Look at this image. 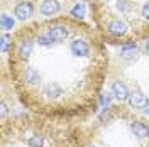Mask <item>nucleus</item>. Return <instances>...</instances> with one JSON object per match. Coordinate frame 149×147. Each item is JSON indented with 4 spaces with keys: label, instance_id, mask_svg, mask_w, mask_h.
I'll return each mask as SVG.
<instances>
[{
    "label": "nucleus",
    "instance_id": "obj_1",
    "mask_svg": "<svg viewBox=\"0 0 149 147\" xmlns=\"http://www.w3.org/2000/svg\"><path fill=\"white\" fill-rule=\"evenodd\" d=\"M32 12H34V7H32L31 2H20V3L15 5V9H14L15 17L20 19V20H27L32 15Z\"/></svg>",
    "mask_w": 149,
    "mask_h": 147
},
{
    "label": "nucleus",
    "instance_id": "obj_19",
    "mask_svg": "<svg viewBox=\"0 0 149 147\" xmlns=\"http://www.w3.org/2000/svg\"><path fill=\"white\" fill-rule=\"evenodd\" d=\"M142 17L149 19V2H146V3H144V7H142Z\"/></svg>",
    "mask_w": 149,
    "mask_h": 147
},
{
    "label": "nucleus",
    "instance_id": "obj_4",
    "mask_svg": "<svg viewBox=\"0 0 149 147\" xmlns=\"http://www.w3.org/2000/svg\"><path fill=\"white\" fill-rule=\"evenodd\" d=\"M59 9H61V3L58 0H44L41 5V14L42 15H53V14H58Z\"/></svg>",
    "mask_w": 149,
    "mask_h": 147
},
{
    "label": "nucleus",
    "instance_id": "obj_8",
    "mask_svg": "<svg viewBox=\"0 0 149 147\" xmlns=\"http://www.w3.org/2000/svg\"><path fill=\"white\" fill-rule=\"evenodd\" d=\"M130 129H132V132H134V135H137L139 139H144V137L149 135L148 125H144L142 122H132V123H130Z\"/></svg>",
    "mask_w": 149,
    "mask_h": 147
},
{
    "label": "nucleus",
    "instance_id": "obj_15",
    "mask_svg": "<svg viewBox=\"0 0 149 147\" xmlns=\"http://www.w3.org/2000/svg\"><path fill=\"white\" fill-rule=\"evenodd\" d=\"M27 144H29V147H42L44 139H42V135H32L27 140Z\"/></svg>",
    "mask_w": 149,
    "mask_h": 147
},
{
    "label": "nucleus",
    "instance_id": "obj_22",
    "mask_svg": "<svg viewBox=\"0 0 149 147\" xmlns=\"http://www.w3.org/2000/svg\"><path fill=\"white\" fill-rule=\"evenodd\" d=\"M146 49L149 51V39H148V42H146Z\"/></svg>",
    "mask_w": 149,
    "mask_h": 147
},
{
    "label": "nucleus",
    "instance_id": "obj_18",
    "mask_svg": "<svg viewBox=\"0 0 149 147\" xmlns=\"http://www.w3.org/2000/svg\"><path fill=\"white\" fill-rule=\"evenodd\" d=\"M37 42H39L41 46H49V44L53 42V39H51L49 34H46V36H39L37 37Z\"/></svg>",
    "mask_w": 149,
    "mask_h": 147
},
{
    "label": "nucleus",
    "instance_id": "obj_10",
    "mask_svg": "<svg viewBox=\"0 0 149 147\" xmlns=\"http://www.w3.org/2000/svg\"><path fill=\"white\" fill-rule=\"evenodd\" d=\"M44 95H47L49 98H58L59 95H63V90L56 85V83H49L44 90Z\"/></svg>",
    "mask_w": 149,
    "mask_h": 147
},
{
    "label": "nucleus",
    "instance_id": "obj_12",
    "mask_svg": "<svg viewBox=\"0 0 149 147\" xmlns=\"http://www.w3.org/2000/svg\"><path fill=\"white\" fill-rule=\"evenodd\" d=\"M41 80V76H39V73H37L34 68H27V71H26V81H29L31 85H34V83H37Z\"/></svg>",
    "mask_w": 149,
    "mask_h": 147
},
{
    "label": "nucleus",
    "instance_id": "obj_17",
    "mask_svg": "<svg viewBox=\"0 0 149 147\" xmlns=\"http://www.w3.org/2000/svg\"><path fill=\"white\" fill-rule=\"evenodd\" d=\"M9 46H10V37L7 36V34H3V36H2V46H0V49H2L3 54L9 53Z\"/></svg>",
    "mask_w": 149,
    "mask_h": 147
},
{
    "label": "nucleus",
    "instance_id": "obj_16",
    "mask_svg": "<svg viewBox=\"0 0 149 147\" xmlns=\"http://www.w3.org/2000/svg\"><path fill=\"white\" fill-rule=\"evenodd\" d=\"M71 15L76 17V19H83L85 17V7H83V5H80V3H78V5H74L73 10H71Z\"/></svg>",
    "mask_w": 149,
    "mask_h": 147
},
{
    "label": "nucleus",
    "instance_id": "obj_14",
    "mask_svg": "<svg viewBox=\"0 0 149 147\" xmlns=\"http://www.w3.org/2000/svg\"><path fill=\"white\" fill-rule=\"evenodd\" d=\"M14 24H15V22H14V19L9 17V15H5V14L0 17V26H2V29H5V31L12 29V27H14Z\"/></svg>",
    "mask_w": 149,
    "mask_h": 147
},
{
    "label": "nucleus",
    "instance_id": "obj_7",
    "mask_svg": "<svg viewBox=\"0 0 149 147\" xmlns=\"http://www.w3.org/2000/svg\"><path fill=\"white\" fill-rule=\"evenodd\" d=\"M129 103L130 107H134V108H142L144 107V103H146V96H144V93L142 92H134L129 95Z\"/></svg>",
    "mask_w": 149,
    "mask_h": 147
},
{
    "label": "nucleus",
    "instance_id": "obj_6",
    "mask_svg": "<svg viewBox=\"0 0 149 147\" xmlns=\"http://www.w3.org/2000/svg\"><path fill=\"white\" fill-rule=\"evenodd\" d=\"M47 34L51 36L53 41H63L68 37V29L65 26H54V27H51L47 31Z\"/></svg>",
    "mask_w": 149,
    "mask_h": 147
},
{
    "label": "nucleus",
    "instance_id": "obj_3",
    "mask_svg": "<svg viewBox=\"0 0 149 147\" xmlns=\"http://www.w3.org/2000/svg\"><path fill=\"white\" fill-rule=\"evenodd\" d=\"M71 53L74 56L85 58V56H88V53H90V47L86 44V41H83V39H74L73 42H71Z\"/></svg>",
    "mask_w": 149,
    "mask_h": 147
},
{
    "label": "nucleus",
    "instance_id": "obj_9",
    "mask_svg": "<svg viewBox=\"0 0 149 147\" xmlns=\"http://www.w3.org/2000/svg\"><path fill=\"white\" fill-rule=\"evenodd\" d=\"M32 54V44L29 42V41H22L20 44H19V56L22 58V59H29Z\"/></svg>",
    "mask_w": 149,
    "mask_h": 147
},
{
    "label": "nucleus",
    "instance_id": "obj_13",
    "mask_svg": "<svg viewBox=\"0 0 149 147\" xmlns=\"http://www.w3.org/2000/svg\"><path fill=\"white\" fill-rule=\"evenodd\" d=\"M117 9L120 10L122 14H129L130 10L134 9V3L130 0H119L117 2Z\"/></svg>",
    "mask_w": 149,
    "mask_h": 147
},
{
    "label": "nucleus",
    "instance_id": "obj_2",
    "mask_svg": "<svg viewBox=\"0 0 149 147\" xmlns=\"http://www.w3.org/2000/svg\"><path fill=\"white\" fill-rule=\"evenodd\" d=\"M112 95L117 98V100H127L129 98V88H127V85L124 81H115L112 85Z\"/></svg>",
    "mask_w": 149,
    "mask_h": 147
},
{
    "label": "nucleus",
    "instance_id": "obj_20",
    "mask_svg": "<svg viewBox=\"0 0 149 147\" xmlns=\"http://www.w3.org/2000/svg\"><path fill=\"white\" fill-rule=\"evenodd\" d=\"M0 112H2V119H5V115H7V105L5 103L0 105Z\"/></svg>",
    "mask_w": 149,
    "mask_h": 147
},
{
    "label": "nucleus",
    "instance_id": "obj_5",
    "mask_svg": "<svg viewBox=\"0 0 149 147\" xmlns=\"http://www.w3.org/2000/svg\"><path fill=\"white\" fill-rule=\"evenodd\" d=\"M109 32L113 34V36H117V37H120L127 32V26H125V22L115 19V20H112L110 24H109Z\"/></svg>",
    "mask_w": 149,
    "mask_h": 147
},
{
    "label": "nucleus",
    "instance_id": "obj_11",
    "mask_svg": "<svg viewBox=\"0 0 149 147\" xmlns=\"http://www.w3.org/2000/svg\"><path fill=\"white\" fill-rule=\"evenodd\" d=\"M136 49H137V44L136 42H125V44H122L120 46V53L124 58H129L136 53Z\"/></svg>",
    "mask_w": 149,
    "mask_h": 147
},
{
    "label": "nucleus",
    "instance_id": "obj_21",
    "mask_svg": "<svg viewBox=\"0 0 149 147\" xmlns=\"http://www.w3.org/2000/svg\"><path fill=\"white\" fill-rule=\"evenodd\" d=\"M142 110H144V113H148V115H149V100H146L144 107H142Z\"/></svg>",
    "mask_w": 149,
    "mask_h": 147
}]
</instances>
